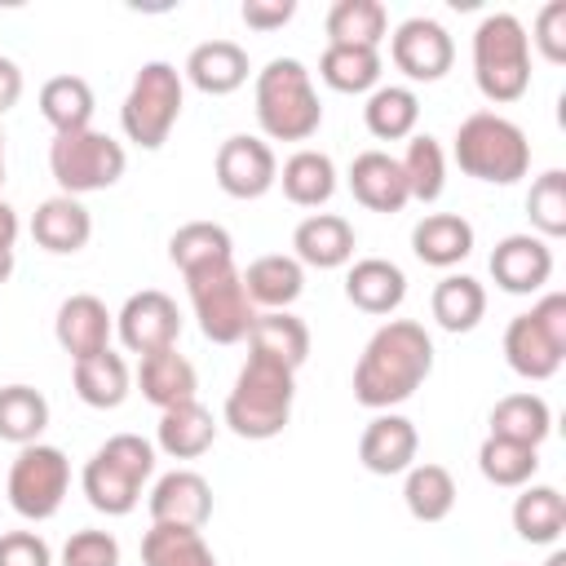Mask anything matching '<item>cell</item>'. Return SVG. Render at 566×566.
Returning a JSON list of instances; mask_svg holds the SVG:
<instances>
[{
    "label": "cell",
    "mask_w": 566,
    "mask_h": 566,
    "mask_svg": "<svg viewBox=\"0 0 566 566\" xmlns=\"http://www.w3.org/2000/svg\"><path fill=\"white\" fill-rule=\"evenodd\" d=\"M217 438V424H212V411L199 407V402H181V407H168L159 411V424H155V442L164 455L172 460H199Z\"/></svg>",
    "instance_id": "4316f807"
},
{
    "label": "cell",
    "mask_w": 566,
    "mask_h": 566,
    "mask_svg": "<svg viewBox=\"0 0 566 566\" xmlns=\"http://www.w3.org/2000/svg\"><path fill=\"white\" fill-rule=\"evenodd\" d=\"M385 31H389V13L380 0H336L327 9V44L380 49Z\"/></svg>",
    "instance_id": "ab89813d"
},
{
    "label": "cell",
    "mask_w": 566,
    "mask_h": 566,
    "mask_svg": "<svg viewBox=\"0 0 566 566\" xmlns=\"http://www.w3.org/2000/svg\"><path fill=\"white\" fill-rule=\"evenodd\" d=\"M137 385H142V398L159 411L168 407H181V402H195V389H199V376L190 367V358L172 349H159V354H146L142 367H137Z\"/></svg>",
    "instance_id": "484cf974"
},
{
    "label": "cell",
    "mask_w": 566,
    "mask_h": 566,
    "mask_svg": "<svg viewBox=\"0 0 566 566\" xmlns=\"http://www.w3.org/2000/svg\"><path fill=\"white\" fill-rule=\"evenodd\" d=\"M354 226L336 212H310L296 230H292V256L301 265H314V270H336L354 256Z\"/></svg>",
    "instance_id": "d6986e66"
},
{
    "label": "cell",
    "mask_w": 566,
    "mask_h": 566,
    "mask_svg": "<svg viewBox=\"0 0 566 566\" xmlns=\"http://www.w3.org/2000/svg\"><path fill=\"white\" fill-rule=\"evenodd\" d=\"M416 451H420V433L407 416L398 411H380L363 438H358V460L367 473L376 478H394V473H407L416 464Z\"/></svg>",
    "instance_id": "9a60e30c"
},
{
    "label": "cell",
    "mask_w": 566,
    "mask_h": 566,
    "mask_svg": "<svg viewBox=\"0 0 566 566\" xmlns=\"http://www.w3.org/2000/svg\"><path fill=\"white\" fill-rule=\"evenodd\" d=\"M345 296L363 314H376V318L394 314L402 305V296H407V274L385 256H363L345 274Z\"/></svg>",
    "instance_id": "7402d4cb"
},
{
    "label": "cell",
    "mask_w": 566,
    "mask_h": 566,
    "mask_svg": "<svg viewBox=\"0 0 566 566\" xmlns=\"http://www.w3.org/2000/svg\"><path fill=\"white\" fill-rule=\"evenodd\" d=\"M0 566H53V548L35 531L0 535Z\"/></svg>",
    "instance_id": "c3c4849f"
},
{
    "label": "cell",
    "mask_w": 566,
    "mask_h": 566,
    "mask_svg": "<svg viewBox=\"0 0 566 566\" xmlns=\"http://www.w3.org/2000/svg\"><path fill=\"white\" fill-rule=\"evenodd\" d=\"M181 71L172 62H142V71L128 84V97L119 106V124L128 133V142H137L142 150H159L181 115Z\"/></svg>",
    "instance_id": "52a82bcc"
},
{
    "label": "cell",
    "mask_w": 566,
    "mask_h": 566,
    "mask_svg": "<svg viewBox=\"0 0 566 566\" xmlns=\"http://www.w3.org/2000/svg\"><path fill=\"white\" fill-rule=\"evenodd\" d=\"M460 172L491 181V186H513L517 177H526L531 168V142L526 133L495 115V111H478L455 128V146H451Z\"/></svg>",
    "instance_id": "5b68a950"
},
{
    "label": "cell",
    "mask_w": 566,
    "mask_h": 566,
    "mask_svg": "<svg viewBox=\"0 0 566 566\" xmlns=\"http://www.w3.org/2000/svg\"><path fill=\"white\" fill-rule=\"evenodd\" d=\"M478 469L491 486H526L539 469V447L526 442H509V438H491L478 447Z\"/></svg>",
    "instance_id": "b9f144b4"
},
{
    "label": "cell",
    "mask_w": 566,
    "mask_h": 566,
    "mask_svg": "<svg viewBox=\"0 0 566 566\" xmlns=\"http://www.w3.org/2000/svg\"><path fill=\"white\" fill-rule=\"evenodd\" d=\"M49 429V398L31 385H0V438L13 447L40 442Z\"/></svg>",
    "instance_id": "f35d334b"
},
{
    "label": "cell",
    "mask_w": 566,
    "mask_h": 566,
    "mask_svg": "<svg viewBox=\"0 0 566 566\" xmlns=\"http://www.w3.org/2000/svg\"><path fill=\"white\" fill-rule=\"evenodd\" d=\"M18 243V212L0 199V248H13Z\"/></svg>",
    "instance_id": "816d5d0a"
},
{
    "label": "cell",
    "mask_w": 566,
    "mask_h": 566,
    "mask_svg": "<svg viewBox=\"0 0 566 566\" xmlns=\"http://www.w3.org/2000/svg\"><path fill=\"white\" fill-rule=\"evenodd\" d=\"M111 332H115V314L106 310V301H97L93 292H75L57 305L53 318V336L57 345L71 354V363L111 349Z\"/></svg>",
    "instance_id": "5bb4252c"
},
{
    "label": "cell",
    "mask_w": 566,
    "mask_h": 566,
    "mask_svg": "<svg viewBox=\"0 0 566 566\" xmlns=\"http://www.w3.org/2000/svg\"><path fill=\"white\" fill-rule=\"evenodd\" d=\"M433 371V340L411 318H389L371 332L354 363V402L367 411H389L407 402Z\"/></svg>",
    "instance_id": "6da1fadb"
},
{
    "label": "cell",
    "mask_w": 566,
    "mask_h": 566,
    "mask_svg": "<svg viewBox=\"0 0 566 566\" xmlns=\"http://www.w3.org/2000/svg\"><path fill=\"white\" fill-rule=\"evenodd\" d=\"M389 57H394V66L407 80L433 84V80H442L451 71L455 44H451V35H447L442 22H433V18H407L389 35Z\"/></svg>",
    "instance_id": "8fae6325"
},
{
    "label": "cell",
    "mask_w": 566,
    "mask_h": 566,
    "mask_svg": "<svg viewBox=\"0 0 566 566\" xmlns=\"http://www.w3.org/2000/svg\"><path fill=\"white\" fill-rule=\"evenodd\" d=\"M292 398H296V371L248 354V363L239 367L234 389L226 398V424H230V433H239L248 442L279 438L292 420Z\"/></svg>",
    "instance_id": "3957f363"
},
{
    "label": "cell",
    "mask_w": 566,
    "mask_h": 566,
    "mask_svg": "<svg viewBox=\"0 0 566 566\" xmlns=\"http://www.w3.org/2000/svg\"><path fill=\"white\" fill-rule=\"evenodd\" d=\"M411 252L433 270H451L473 252V226L460 212H429L411 230Z\"/></svg>",
    "instance_id": "cb8c5ba5"
},
{
    "label": "cell",
    "mask_w": 566,
    "mask_h": 566,
    "mask_svg": "<svg viewBox=\"0 0 566 566\" xmlns=\"http://www.w3.org/2000/svg\"><path fill=\"white\" fill-rule=\"evenodd\" d=\"M491 279L513 296H531L553 279V248L539 234H504L491 252Z\"/></svg>",
    "instance_id": "4fadbf2b"
},
{
    "label": "cell",
    "mask_w": 566,
    "mask_h": 566,
    "mask_svg": "<svg viewBox=\"0 0 566 566\" xmlns=\"http://www.w3.org/2000/svg\"><path fill=\"white\" fill-rule=\"evenodd\" d=\"M531 40L548 62H566V0H548L535 13V35Z\"/></svg>",
    "instance_id": "7dc6e473"
},
{
    "label": "cell",
    "mask_w": 566,
    "mask_h": 566,
    "mask_svg": "<svg viewBox=\"0 0 566 566\" xmlns=\"http://www.w3.org/2000/svg\"><path fill=\"white\" fill-rule=\"evenodd\" d=\"M416 119H420V97L407 88V84H376L367 93V106H363V124L371 137L380 142H402L416 133Z\"/></svg>",
    "instance_id": "4dcf8cb0"
},
{
    "label": "cell",
    "mask_w": 566,
    "mask_h": 566,
    "mask_svg": "<svg viewBox=\"0 0 566 566\" xmlns=\"http://www.w3.org/2000/svg\"><path fill=\"white\" fill-rule=\"evenodd\" d=\"M181 279H186V292H190L199 332L212 345H239V340H248V332L256 323V305L248 301L243 274L234 270V261H217V265L190 270Z\"/></svg>",
    "instance_id": "8992f818"
},
{
    "label": "cell",
    "mask_w": 566,
    "mask_h": 566,
    "mask_svg": "<svg viewBox=\"0 0 566 566\" xmlns=\"http://www.w3.org/2000/svg\"><path fill=\"white\" fill-rule=\"evenodd\" d=\"M71 380H75L80 402H88V407H97V411L119 407V402L128 398V385H133L128 363H124V354H115V349H102V354L80 358V363L71 367Z\"/></svg>",
    "instance_id": "f1b7e54d"
},
{
    "label": "cell",
    "mask_w": 566,
    "mask_h": 566,
    "mask_svg": "<svg viewBox=\"0 0 566 566\" xmlns=\"http://www.w3.org/2000/svg\"><path fill=\"white\" fill-rule=\"evenodd\" d=\"M243 274V292L252 305L261 310H287L301 292H305V265L287 252H270V256H256Z\"/></svg>",
    "instance_id": "d4e9b609"
},
{
    "label": "cell",
    "mask_w": 566,
    "mask_h": 566,
    "mask_svg": "<svg viewBox=\"0 0 566 566\" xmlns=\"http://www.w3.org/2000/svg\"><path fill=\"white\" fill-rule=\"evenodd\" d=\"M248 349H252V358H270L287 371H296L310 358V327H305V318H296L287 310H265V314H256V323L248 332Z\"/></svg>",
    "instance_id": "603a6c76"
},
{
    "label": "cell",
    "mask_w": 566,
    "mask_h": 566,
    "mask_svg": "<svg viewBox=\"0 0 566 566\" xmlns=\"http://www.w3.org/2000/svg\"><path fill=\"white\" fill-rule=\"evenodd\" d=\"M562 358H566V345H562L557 336H548V332L535 323L531 310L517 314V318L504 327V363H509L522 380H548V376H557Z\"/></svg>",
    "instance_id": "e0dca14e"
},
{
    "label": "cell",
    "mask_w": 566,
    "mask_h": 566,
    "mask_svg": "<svg viewBox=\"0 0 566 566\" xmlns=\"http://www.w3.org/2000/svg\"><path fill=\"white\" fill-rule=\"evenodd\" d=\"M62 566H119V539L111 531H75L62 544Z\"/></svg>",
    "instance_id": "f6af8a7d"
},
{
    "label": "cell",
    "mask_w": 566,
    "mask_h": 566,
    "mask_svg": "<svg viewBox=\"0 0 566 566\" xmlns=\"http://www.w3.org/2000/svg\"><path fill=\"white\" fill-rule=\"evenodd\" d=\"M553 429V411L539 394H504L491 407V438H509V442H526L539 447Z\"/></svg>",
    "instance_id": "d590c367"
},
{
    "label": "cell",
    "mask_w": 566,
    "mask_h": 566,
    "mask_svg": "<svg viewBox=\"0 0 566 566\" xmlns=\"http://www.w3.org/2000/svg\"><path fill=\"white\" fill-rule=\"evenodd\" d=\"M142 566H217V553L195 526L150 522V531L142 535Z\"/></svg>",
    "instance_id": "e575fe53"
},
{
    "label": "cell",
    "mask_w": 566,
    "mask_h": 566,
    "mask_svg": "<svg viewBox=\"0 0 566 566\" xmlns=\"http://www.w3.org/2000/svg\"><path fill=\"white\" fill-rule=\"evenodd\" d=\"M0 186H4V128H0Z\"/></svg>",
    "instance_id": "11a10c76"
},
{
    "label": "cell",
    "mask_w": 566,
    "mask_h": 566,
    "mask_svg": "<svg viewBox=\"0 0 566 566\" xmlns=\"http://www.w3.org/2000/svg\"><path fill=\"white\" fill-rule=\"evenodd\" d=\"M402 500H407V513L416 522H442L455 509V478L442 464H429V460L411 464L407 482H402Z\"/></svg>",
    "instance_id": "60d3db41"
},
{
    "label": "cell",
    "mask_w": 566,
    "mask_h": 566,
    "mask_svg": "<svg viewBox=\"0 0 566 566\" xmlns=\"http://www.w3.org/2000/svg\"><path fill=\"white\" fill-rule=\"evenodd\" d=\"M128 168L124 146L111 133L97 128H80V133H53L49 146V172L62 186V195L80 199L93 190H111Z\"/></svg>",
    "instance_id": "ba28073f"
},
{
    "label": "cell",
    "mask_w": 566,
    "mask_h": 566,
    "mask_svg": "<svg viewBox=\"0 0 566 566\" xmlns=\"http://www.w3.org/2000/svg\"><path fill=\"white\" fill-rule=\"evenodd\" d=\"M318 75L336 93H371L380 84V49L327 44L323 57H318Z\"/></svg>",
    "instance_id": "8d00e7d4"
},
{
    "label": "cell",
    "mask_w": 566,
    "mask_h": 566,
    "mask_svg": "<svg viewBox=\"0 0 566 566\" xmlns=\"http://www.w3.org/2000/svg\"><path fill=\"white\" fill-rule=\"evenodd\" d=\"M80 486H84V500H88L97 513H106V517H124V513H133L137 500H142V482H137L133 473H124L115 460H106L102 451L88 455V464H84V473H80Z\"/></svg>",
    "instance_id": "f546056e"
},
{
    "label": "cell",
    "mask_w": 566,
    "mask_h": 566,
    "mask_svg": "<svg viewBox=\"0 0 566 566\" xmlns=\"http://www.w3.org/2000/svg\"><path fill=\"white\" fill-rule=\"evenodd\" d=\"M256 124L270 142H310L323 124V106L314 93V80L305 71V62L296 57H270L256 71Z\"/></svg>",
    "instance_id": "7a4b0ae2"
},
{
    "label": "cell",
    "mask_w": 566,
    "mask_h": 566,
    "mask_svg": "<svg viewBox=\"0 0 566 566\" xmlns=\"http://www.w3.org/2000/svg\"><path fill=\"white\" fill-rule=\"evenodd\" d=\"M168 261L190 274V270H203V265H217V261H234V239L226 226L217 221H186L172 230L168 239Z\"/></svg>",
    "instance_id": "d6a6232c"
},
{
    "label": "cell",
    "mask_w": 566,
    "mask_h": 566,
    "mask_svg": "<svg viewBox=\"0 0 566 566\" xmlns=\"http://www.w3.org/2000/svg\"><path fill=\"white\" fill-rule=\"evenodd\" d=\"M279 186H283V195H287L296 208H323V203L336 195V164H332V155L301 146L296 155L283 159Z\"/></svg>",
    "instance_id": "83f0119b"
},
{
    "label": "cell",
    "mask_w": 566,
    "mask_h": 566,
    "mask_svg": "<svg viewBox=\"0 0 566 566\" xmlns=\"http://www.w3.org/2000/svg\"><path fill=\"white\" fill-rule=\"evenodd\" d=\"M13 274V248H0V283H9Z\"/></svg>",
    "instance_id": "f5cc1de1"
},
{
    "label": "cell",
    "mask_w": 566,
    "mask_h": 566,
    "mask_svg": "<svg viewBox=\"0 0 566 566\" xmlns=\"http://www.w3.org/2000/svg\"><path fill=\"white\" fill-rule=\"evenodd\" d=\"M473 80L495 106L517 102L531 88V35L513 13H486L473 31Z\"/></svg>",
    "instance_id": "277c9868"
},
{
    "label": "cell",
    "mask_w": 566,
    "mask_h": 566,
    "mask_svg": "<svg viewBox=\"0 0 566 566\" xmlns=\"http://www.w3.org/2000/svg\"><path fill=\"white\" fill-rule=\"evenodd\" d=\"M97 451H102L106 460H115L124 473H133L137 482H146V478L155 473V447H150L142 433H115V438H106Z\"/></svg>",
    "instance_id": "bcb514c9"
},
{
    "label": "cell",
    "mask_w": 566,
    "mask_h": 566,
    "mask_svg": "<svg viewBox=\"0 0 566 566\" xmlns=\"http://www.w3.org/2000/svg\"><path fill=\"white\" fill-rule=\"evenodd\" d=\"M296 13V0H243L239 18L252 27V31H274V27H287Z\"/></svg>",
    "instance_id": "681fc988"
},
{
    "label": "cell",
    "mask_w": 566,
    "mask_h": 566,
    "mask_svg": "<svg viewBox=\"0 0 566 566\" xmlns=\"http://www.w3.org/2000/svg\"><path fill=\"white\" fill-rule=\"evenodd\" d=\"M18 97H22V71H18L13 57L0 53V115H4L9 106H18Z\"/></svg>",
    "instance_id": "f907efd6"
},
{
    "label": "cell",
    "mask_w": 566,
    "mask_h": 566,
    "mask_svg": "<svg viewBox=\"0 0 566 566\" xmlns=\"http://www.w3.org/2000/svg\"><path fill=\"white\" fill-rule=\"evenodd\" d=\"M429 305H433L438 327L460 336V332H473L482 323V314H486V287L473 274H447V279H438Z\"/></svg>",
    "instance_id": "836d02e7"
},
{
    "label": "cell",
    "mask_w": 566,
    "mask_h": 566,
    "mask_svg": "<svg viewBox=\"0 0 566 566\" xmlns=\"http://www.w3.org/2000/svg\"><path fill=\"white\" fill-rule=\"evenodd\" d=\"M274 181H279V159H274L270 142H261L252 133H234V137L221 142V150H217V186L230 199H261Z\"/></svg>",
    "instance_id": "7c38bea8"
},
{
    "label": "cell",
    "mask_w": 566,
    "mask_h": 566,
    "mask_svg": "<svg viewBox=\"0 0 566 566\" xmlns=\"http://www.w3.org/2000/svg\"><path fill=\"white\" fill-rule=\"evenodd\" d=\"M398 168L407 177V195L420 203H433L447 186V155H442L438 137H429V133H416L407 142V155L398 159Z\"/></svg>",
    "instance_id": "7bdbcfd3"
},
{
    "label": "cell",
    "mask_w": 566,
    "mask_h": 566,
    "mask_svg": "<svg viewBox=\"0 0 566 566\" xmlns=\"http://www.w3.org/2000/svg\"><path fill=\"white\" fill-rule=\"evenodd\" d=\"M186 80L208 97H226L248 80V49L234 40H203L186 57Z\"/></svg>",
    "instance_id": "44dd1931"
},
{
    "label": "cell",
    "mask_w": 566,
    "mask_h": 566,
    "mask_svg": "<svg viewBox=\"0 0 566 566\" xmlns=\"http://www.w3.org/2000/svg\"><path fill=\"white\" fill-rule=\"evenodd\" d=\"M66 486H71V460L62 447H49V442H31V447H18L13 464H9V509L27 522H49L62 500H66Z\"/></svg>",
    "instance_id": "9c48e42d"
},
{
    "label": "cell",
    "mask_w": 566,
    "mask_h": 566,
    "mask_svg": "<svg viewBox=\"0 0 566 566\" xmlns=\"http://www.w3.org/2000/svg\"><path fill=\"white\" fill-rule=\"evenodd\" d=\"M115 332L124 340L128 354H159V349H172L177 336H181V314H177V301L159 287H142L133 292L119 314H115Z\"/></svg>",
    "instance_id": "30bf717a"
},
{
    "label": "cell",
    "mask_w": 566,
    "mask_h": 566,
    "mask_svg": "<svg viewBox=\"0 0 566 566\" xmlns=\"http://www.w3.org/2000/svg\"><path fill=\"white\" fill-rule=\"evenodd\" d=\"M40 115L53 124V133H80L93 128V88L84 75H53L40 88Z\"/></svg>",
    "instance_id": "74e56055"
},
{
    "label": "cell",
    "mask_w": 566,
    "mask_h": 566,
    "mask_svg": "<svg viewBox=\"0 0 566 566\" xmlns=\"http://www.w3.org/2000/svg\"><path fill=\"white\" fill-rule=\"evenodd\" d=\"M212 517V486L195 469H172L150 486V522L164 526H203Z\"/></svg>",
    "instance_id": "2e32d148"
},
{
    "label": "cell",
    "mask_w": 566,
    "mask_h": 566,
    "mask_svg": "<svg viewBox=\"0 0 566 566\" xmlns=\"http://www.w3.org/2000/svg\"><path fill=\"white\" fill-rule=\"evenodd\" d=\"M544 566H566V553H562V548H553V553H548V562H544Z\"/></svg>",
    "instance_id": "db71d44e"
},
{
    "label": "cell",
    "mask_w": 566,
    "mask_h": 566,
    "mask_svg": "<svg viewBox=\"0 0 566 566\" xmlns=\"http://www.w3.org/2000/svg\"><path fill=\"white\" fill-rule=\"evenodd\" d=\"M31 239H35L44 252H53V256H71V252H80V248L93 239V217H88V208H84L80 199L53 195V199H44V203L35 208V217H31Z\"/></svg>",
    "instance_id": "ffe728a7"
},
{
    "label": "cell",
    "mask_w": 566,
    "mask_h": 566,
    "mask_svg": "<svg viewBox=\"0 0 566 566\" xmlns=\"http://www.w3.org/2000/svg\"><path fill=\"white\" fill-rule=\"evenodd\" d=\"M526 212H531V226L539 230L544 243L566 234V172L562 168H548V172H539L531 181Z\"/></svg>",
    "instance_id": "ee69618b"
},
{
    "label": "cell",
    "mask_w": 566,
    "mask_h": 566,
    "mask_svg": "<svg viewBox=\"0 0 566 566\" xmlns=\"http://www.w3.org/2000/svg\"><path fill=\"white\" fill-rule=\"evenodd\" d=\"M513 531L526 544H557L566 531V495L557 486H522L513 500Z\"/></svg>",
    "instance_id": "1f68e13d"
},
{
    "label": "cell",
    "mask_w": 566,
    "mask_h": 566,
    "mask_svg": "<svg viewBox=\"0 0 566 566\" xmlns=\"http://www.w3.org/2000/svg\"><path fill=\"white\" fill-rule=\"evenodd\" d=\"M349 190H354V199H358L363 208H371V212H402V208L411 203L407 177H402L398 159L385 155V150H363V155H354V164H349Z\"/></svg>",
    "instance_id": "ac0fdd59"
}]
</instances>
